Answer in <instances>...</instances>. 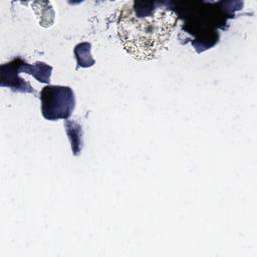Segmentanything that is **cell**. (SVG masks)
<instances>
[{"label": "cell", "instance_id": "6da1fadb", "mask_svg": "<svg viewBox=\"0 0 257 257\" xmlns=\"http://www.w3.org/2000/svg\"><path fill=\"white\" fill-rule=\"evenodd\" d=\"M176 25V15L158 3L134 2L123 8L117 22L124 49L138 60H151L167 48Z\"/></svg>", "mask_w": 257, "mask_h": 257}, {"label": "cell", "instance_id": "7a4b0ae2", "mask_svg": "<svg viewBox=\"0 0 257 257\" xmlns=\"http://www.w3.org/2000/svg\"><path fill=\"white\" fill-rule=\"evenodd\" d=\"M40 99L42 114L48 120L69 117L75 104L73 91L67 86H46Z\"/></svg>", "mask_w": 257, "mask_h": 257}]
</instances>
